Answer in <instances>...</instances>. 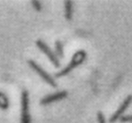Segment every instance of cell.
Returning <instances> with one entry per match:
<instances>
[{
	"label": "cell",
	"mask_w": 132,
	"mask_h": 123,
	"mask_svg": "<svg viewBox=\"0 0 132 123\" xmlns=\"http://www.w3.org/2000/svg\"><path fill=\"white\" fill-rule=\"evenodd\" d=\"M131 102H132V95H128L124 100V101L120 104L119 109L115 111V113H113V115L110 118V123H114L117 120H119L123 116V114L125 113V111L128 110V106L131 104Z\"/></svg>",
	"instance_id": "obj_5"
},
{
	"label": "cell",
	"mask_w": 132,
	"mask_h": 123,
	"mask_svg": "<svg viewBox=\"0 0 132 123\" xmlns=\"http://www.w3.org/2000/svg\"><path fill=\"white\" fill-rule=\"evenodd\" d=\"M28 63H29L30 67H31V68L33 69L35 72H37L38 75L40 76V77L42 78L45 83H47L48 84H50L52 87H54V88L55 87H57V84H56V83H55L54 79H53L50 74H48L47 72H46L45 71H44V69H43L42 67L38 64V63H36L35 61H33V60L28 61Z\"/></svg>",
	"instance_id": "obj_4"
},
{
	"label": "cell",
	"mask_w": 132,
	"mask_h": 123,
	"mask_svg": "<svg viewBox=\"0 0 132 123\" xmlns=\"http://www.w3.org/2000/svg\"><path fill=\"white\" fill-rule=\"evenodd\" d=\"M36 45H37V47L40 49V51L43 52V53H44V54L47 56V58L49 59L50 62L53 63V66L56 67V68H59V67L61 66L60 61H59L58 57L56 56L55 53H53V52L52 51L51 49H50L49 46H48L47 44H46L44 42V41L37 40L36 41Z\"/></svg>",
	"instance_id": "obj_3"
},
{
	"label": "cell",
	"mask_w": 132,
	"mask_h": 123,
	"mask_svg": "<svg viewBox=\"0 0 132 123\" xmlns=\"http://www.w3.org/2000/svg\"><path fill=\"white\" fill-rule=\"evenodd\" d=\"M55 54L58 58L63 57V45H62L61 41L55 42Z\"/></svg>",
	"instance_id": "obj_9"
},
{
	"label": "cell",
	"mask_w": 132,
	"mask_h": 123,
	"mask_svg": "<svg viewBox=\"0 0 132 123\" xmlns=\"http://www.w3.org/2000/svg\"><path fill=\"white\" fill-rule=\"evenodd\" d=\"M21 123H31L29 112V93L23 91L21 94Z\"/></svg>",
	"instance_id": "obj_2"
},
{
	"label": "cell",
	"mask_w": 132,
	"mask_h": 123,
	"mask_svg": "<svg viewBox=\"0 0 132 123\" xmlns=\"http://www.w3.org/2000/svg\"><path fill=\"white\" fill-rule=\"evenodd\" d=\"M68 93L66 91H61V92H58L56 93L51 94V95H48L46 97L43 98L42 100L40 101V104L42 105H48L50 103L55 102V101H62V100L65 99L67 97Z\"/></svg>",
	"instance_id": "obj_6"
},
{
	"label": "cell",
	"mask_w": 132,
	"mask_h": 123,
	"mask_svg": "<svg viewBox=\"0 0 132 123\" xmlns=\"http://www.w3.org/2000/svg\"><path fill=\"white\" fill-rule=\"evenodd\" d=\"M97 119H98V122L99 123H106V119H105V117L102 114V112H101V111L98 112Z\"/></svg>",
	"instance_id": "obj_12"
},
{
	"label": "cell",
	"mask_w": 132,
	"mask_h": 123,
	"mask_svg": "<svg viewBox=\"0 0 132 123\" xmlns=\"http://www.w3.org/2000/svg\"><path fill=\"white\" fill-rule=\"evenodd\" d=\"M119 120H120L121 122H132V114L122 116V117L119 119Z\"/></svg>",
	"instance_id": "obj_11"
},
{
	"label": "cell",
	"mask_w": 132,
	"mask_h": 123,
	"mask_svg": "<svg viewBox=\"0 0 132 123\" xmlns=\"http://www.w3.org/2000/svg\"><path fill=\"white\" fill-rule=\"evenodd\" d=\"M32 5H33L34 8H35L36 11L40 12L41 10H42V5H41V3L39 2V1H37V0H33V1H32Z\"/></svg>",
	"instance_id": "obj_10"
},
{
	"label": "cell",
	"mask_w": 132,
	"mask_h": 123,
	"mask_svg": "<svg viewBox=\"0 0 132 123\" xmlns=\"http://www.w3.org/2000/svg\"><path fill=\"white\" fill-rule=\"evenodd\" d=\"M9 107V101L8 98L4 92H0V109L1 110H7Z\"/></svg>",
	"instance_id": "obj_8"
},
{
	"label": "cell",
	"mask_w": 132,
	"mask_h": 123,
	"mask_svg": "<svg viewBox=\"0 0 132 123\" xmlns=\"http://www.w3.org/2000/svg\"><path fill=\"white\" fill-rule=\"evenodd\" d=\"M86 58H87L86 52H84L83 50H80V51L76 52V53L73 54V56H72V60H71V62L69 63V64L67 65L64 69H62V70H61L60 72L55 73V76L58 78L64 77L65 75L70 73L73 69H75L76 67L81 65V63L86 60Z\"/></svg>",
	"instance_id": "obj_1"
},
{
	"label": "cell",
	"mask_w": 132,
	"mask_h": 123,
	"mask_svg": "<svg viewBox=\"0 0 132 123\" xmlns=\"http://www.w3.org/2000/svg\"><path fill=\"white\" fill-rule=\"evenodd\" d=\"M72 2L70 0H66L64 2V17L67 20H72Z\"/></svg>",
	"instance_id": "obj_7"
}]
</instances>
